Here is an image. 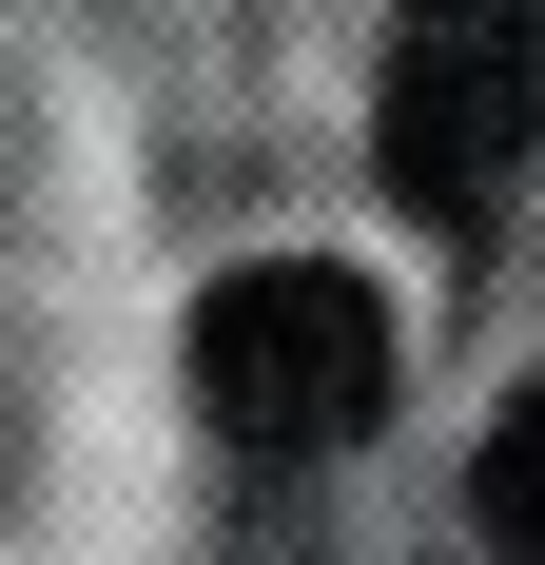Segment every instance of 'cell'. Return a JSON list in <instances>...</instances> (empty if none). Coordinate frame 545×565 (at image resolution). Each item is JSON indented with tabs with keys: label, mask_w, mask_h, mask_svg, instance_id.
I'll list each match as a JSON object with an SVG mask.
<instances>
[{
	"label": "cell",
	"mask_w": 545,
	"mask_h": 565,
	"mask_svg": "<svg viewBox=\"0 0 545 565\" xmlns=\"http://www.w3.org/2000/svg\"><path fill=\"white\" fill-rule=\"evenodd\" d=\"M545 137V0H409L389 20V195L409 215H506Z\"/></svg>",
	"instance_id": "7a4b0ae2"
},
{
	"label": "cell",
	"mask_w": 545,
	"mask_h": 565,
	"mask_svg": "<svg viewBox=\"0 0 545 565\" xmlns=\"http://www.w3.org/2000/svg\"><path fill=\"white\" fill-rule=\"evenodd\" d=\"M195 409H215L254 468L351 449V429L389 409V312H371V274H331V254L215 274V312H195Z\"/></svg>",
	"instance_id": "6da1fadb"
},
{
	"label": "cell",
	"mask_w": 545,
	"mask_h": 565,
	"mask_svg": "<svg viewBox=\"0 0 545 565\" xmlns=\"http://www.w3.org/2000/svg\"><path fill=\"white\" fill-rule=\"evenodd\" d=\"M468 508H488V546H506V565H545V371L506 391V429H488V468H468Z\"/></svg>",
	"instance_id": "3957f363"
}]
</instances>
